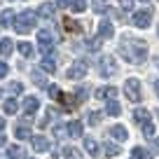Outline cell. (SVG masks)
I'll list each match as a JSON object with an SVG mask.
<instances>
[{
    "label": "cell",
    "instance_id": "cell-14",
    "mask_svg": "<svg viewBox=\"0 0 159 159\" xmlns=\"http://www.w3.org/2000/svg\"><path fill=\"white\" fill-rule=\"evenodd\" d=\"M38 108H40V101L35 98V96H26V98H24V110H26V115H35V112H38Z\"/></svg>",
    "mask_w": 159,
    "mask_h": 159
},
{
    "label": "cell",
    "instance_id": "cell-18",
    "mask_svg": "<svg viewBox=\"0 0 159 159\" xmlns=\"http://www.w3.org/2000/svg\"><path fill=\"white\" fill-rule=\"evenodd\" d=\"M66 131H68V136H73V138H80L82 136V122H68V126H66Z\"/></svg>",
    "mask_w": 159,
    "mask_h": 159
},
{
    "label": "cell",
    "instance_id": "cell-33",
    "mask_svg": "<svg viewBox=\"0 0 159 159\" xmlns=\"http://www.w3.org/2000/svg\"><path fill=\"white\" fill-rule=\"evenodd\" d=\"M87 119H89V124H91V126H98V124H101V119H103V115H101V112H89V117H87Z\"/></svg>",
    "mask_w": 159,
    "mask_h": 159
},
{
    "label": "cell",
    "instance_id": "cell-17",
    "mask_svg": "<svg viewBox=\"0 0 159 159\" xmlns=\"http://www.w3.org/2000/svg\"><path fill=\"white\" fill-rule=\"evenodd\" d=\"M134 119H136V124L143 126V124H148V122H150V112L145 108H136L134 110Z\"/></svg>",
    "mask_w": 159,
    "mask_h": 159
},
{
    "label": "cell",
    "instance_id": "cell-20",
    "mask_svg": "<svg viewBox=\"0 0 159 159\" xmlns=\"http://www.w3.org/2000/svg\"><path fill=\"white\" fill-rule=\"evenodd\" d=\"M7 159H24V148L21 145H7Z\"/></svg>",
    "mask_w": 159,
    "mask_h": 159
},
{
    "label": "cell",
    "instance_id": "cell-3",
    "mask_svg": "<svg viewBox=\"0 0 159 159\" xmlns=\"http://www.w3.org/2000/svg\"><path fill=\"white\" fill-rule=\"evenodd\" d=\"M38 42H40V49H42V56H56V35L52 33L49 28H42L38 33Z\"/></svg>",
    "mask_w": 159,
    "mask_h": 159
},
{
    "label": "cell",
    "instance_id": "cell-21",
    "mask_svg": "<svg viewBox=\"0 0 159 159\" xmlns=\"http://www.w3.org/2000/svg\"><path fill=\"white\" fill-rule=\"evenodd\" d=\"M12 52H14V42H12L10 38H2V40H0V54H2V56H10Z\"/></svg>",
    "mask_w": 159,
    "mask_h": 159
},
{
    "label": "cell",
    "instance_id": "cell-11",
    "mask_svg": "<svg viewBox=\"0 0 159 159\" xmlns=\"http://www.w3.org/2000/svg\"><path fill=\"white\" fill-rule=\"evenodd\" d=\"M38 14L42 16V19H54L56 16V5L54 2H42V5L38 7Z\"/></svg>",
    "mask_w": 159,
    "mask_h": 159
},
{
    "label": "cell",
    "instance_id": "cell-28",
    "mask_svg": "<svg viewBox=\"0 0 159 159\" xmlns=\"http://www.w3.org/2000/svg\"><path fill=\"white\" fill-rule=\"evenodd\" d=\"M30 77H33V82L38 87H47V80L42 77V70H33V73H30Z\"/></svg>",
    "mask_w": 159,
    "mask_h": 159
},
{
    "label": "cell",
    "instance_id": "cell-23",
    "mask_svg": "<svg viewBox=\"0 0 159 159\" xmlns=\"http://www.w3.org/2000/svg\"><path fill=\"white\" fill-rule=\"evenodd\" d=\"M16 47H19L21 56H26V59H30V56L35 54V47L30 45V42H26V40H24V42H19V45H16Z\"/></svg>",
    "mask_w": 159,
    "mask_h": 159
},
{
    "label": "cell",
    "instance_id": "cell-34",
    "mask_svg": "<svg viewBox=\"0 0 159 159\" xmlns=\"http://www.w3.org/2000/svg\"><path fill=\"white\" fill-rule=\"evenodd\" d=\"M143 136H145V138H154V124H152V122L143 124Z\"/></svg>",
    "mask_w": 159,
    "mask_h": 159
},
{
    "label": "cell",
    "instance_id": "cell-10",
    "mask_svg": "<svg viewBox=\"0 0 159 159\" xmlns=\"http://www.w3.org/2000/svg\"><path fill=\"white\" fill-rule=\"evenodd\" d=\"M30 145H33L35 152H47L49 150V140L45 136H30Z\"/></svg>",
    "mask_w": 159,
    "mask_h": 159
},
{
    "label": "cell",
    "instance_id": "cell-12",
    "mask_svg": "<svg viewBox=\"0 0 159 159\" xmlns=\"http://www.w3.org/2000/svg\"><path fill=\"white\" fill-rule=\"evenodd\" d=\"M14 136L19 140H24V138H30V124L26 122V119H21L19 124L14 126Z\"/></svg>",
    "mask_w": 159,
    "mask_h": 159
},
{
    "label": "cell",
    "instance_id": "cell-40",
    "mask_svg": "<svg viewBox=\"0 0 159 159\" xmlns=\"http://www.w3.org/2000/svg\"><path fill=\"white\" fill-rule=\"evenodd\" d=\"M119 7H122V10H131V7H134V0H119Z\"/></svg>",
    "mask_w": 159,
    "mask_h": 159
},
{
    "label": "cell",
    "instance_id": "cell-36",
    "mask_svg": "<svg viewBox=\"0 0 159 159\" xmlns=\"http://www.w3.org/2000/svg\"><path fill=\"white\" fill-rule=\"evenodd\" d=\"M101 47V38H96V40H87V49H91V52H96Z\"/></svg>",
    "mask_w": 159,
    "mask_h": 159
},
{
    "label": "cell",
    "instance_id": "cell-45",
    "mask_svg": "<svg viewBox=\"0 0 159 159\" xmlns=\"http://www.w3.org/2000/svg\"><path fill=\"white\" fill-rule=\"evenodd\" d=\"M5 124H7V122H5V117H0V134H2V129H5Z\"/></svg>",
    "mask_w": 159,
    "mask_h": 159
},
{
    "label": "cell",
    "instance_id": "cell-47",
    "mask_svg": "<svg viewBox=\"0 0 159 159\" xmlns=\"http://www.w3.org/2000/svg\"><path fill=\"white\" fill-rule=\"evenodd\" d=\"M140 2H148V0H140Z\"/></svg>",
    "mask_w": 159,
    "mask_h": 159
},
{
    "label": "cell",
    "instance_id": "cell-46",
    "mask_svg": "<svg viewBox=\"0 0 159 159\" xmlns=\"http://www.w3.org/2000/svg\"><path fill=\"white\" fill-rule=\"evenodd\" d=\"M154 94H157V98H159V80L154 82Z\"/></svg>",
    "mask_w": 159,
    "mask_h": 159
},
{
    "label": "cell",
    "instance_id": "cell-43",
    "mask_svg": "<svg viewBox=\"0 0 159 159\" xmlns=\"http://www.w3.org/2000/svg\"><path fill=\"white\" fill-rule=\"evenodd\" d=\"M5 145H7V138H5V136H2V134H0V150L5 148Z\"/></svg>",
    "mask_w": 159,
    "mask_h": 159
},
{
    "label": "cell",
    "instance_id": "cell-16",
    "mask_svg": "<svg viewBox=\"0 0 159 159\" xmlns=\"http://www.w3.org/2000/svg\"><path fill=\"white\" fill-rule=\"evenodd\" d=\"M110 136H112V138H117L119 143H122V140L129 138V131H126L122 124H115V126H110Z\"/></svg>",
    "mask_w": 159,
    "mask_h": 159
},
{
    "label": "cell",
    "instance_id": "cell-9",
    "mask_svg": "<svg viewBox=\"0 0 159 159\" xmlns=\"http://www.w3.org/2000/svg\"><path fill=\"white\" fill-rule=\"evenodd\" d=\"M59 101H61V105H63L66 112H73V110L77 108V103H80L75 94H59Z\"/></svg>",
    "mask_w": 159,
    "mask_h": 159
},
{
    "label": "cell",
    "instance_id": "cell-7",
    "mask_svg": "<svg viewBox=\"0 0 159 159\" xmlns=\"http://www.w3.org/2000/svg\"><path fill=\"white\" fill-rule=\"evenodd\" d=\"M87 70H89V68H87V61H75V63L68 68L66 75H68L70 80H82L87 75Z\"/></svg>",
    "mask_w": 159,
    "mask_h": 159
},
{
    "label": "cell",
    "instance_id": "cell-19",
    "mask_svg": "<svg viewBox=\"0 0 159 159\" xmlns=\"http://www.w3.org/2000/svg\"><path fill=\"white\" fill-rule=\"evenodd\" d=\"M14 10H5L2 12V14H0V26H2V28H7V26H12L14 24Z\"/></svg>",
    "mask_w": 159,
    "mask_h": 159
},
{
    "label": "cell",
    "instance_id": "cell-32",
    "mask_svg": "<svg viewBox=\"0 0 159 159\" xmlns=\"http://www.w3.org/2000/svg\"><path fill=\"white\" fill-rule=\"evenodd\" d=\"M7 89H10V94L19 96L21 91H24V84H21V82H10V87H7Z\"/></svg>",
    "mask_w": 159,
    "mask_h": 159
},
{
    "label": "cell",
    "instance_id": "cell-38",
    "mask_svg": "<svg viewBox=\"0 0 159 159\" xmlns=\"http://www.w3.org/2000/svg\"><path fill=\"white\" fill-rule=\"evenodd\" d=\"M66 134H68V131H66V126H61V124L54 126V136H56V138H63Z\"/></svg>",
    "mask_w": 159,
    "mask_h": 159
},
{
    "label": "cell",
    "instance_id": "cell-6",
    "mask_svg": "<svg viewBox=\"0 0 159 159\" xmlns=\"http://www.w3.org/2000/svg\"><path fill=\"white\" fill-rule=\"evenodd\" d=\"M131 21H134L136 28H150V24H152V12L150 10H138Z\"/></svg>",
    "mask_w": 159,
    "mask_h": 159
},
{
    "label": "cell",
    "instance_id": "cell-25",
    "mask_svg": "<svg viewBox=\"0 0 159 159\" xmlns=\"http://www.w3.org/2000/svg\"><path fill=\"white\" fill-rule=\"evenodd\" d=\"M105 112H108L110 117H117V115L122 112V108H119L117 101H108V105H105Z\"/></svg>",
    "mask_w": 159,
    "mask_h": 159
},
{
    "label": "cell",
    "instance_id": "cell-27",
    "mask_svg": "<svg viewBox=\"0 0 159 159\" xmlns=\"http://www.w3.org/2000/svg\"><path fill=\"white\" fill-rule=\"evenodd\" d=\"M134 159H152V152L145 148H134V154H131Z\"/></svg>",
    "mask_w": 159,
    "mask_h": 159
},
{
    "label": "cell",
    "instance_id": "cell-5",
    "mask_svg": "<svg viewBox=\"0 0 159 159\" xmlns=\"http://www.w3.org/2000/svg\"><path fill=\"white\" fill-rule=\"evenodd\" d=\"M124 94H126V98L134 101V103H138V101H140V82L136 77H129L124 82Z\"/></svg>",
    "mask_w": 159,
    "mask_h": 159
},
{
    "label": "cell",
    "instance_id": "cell-30",
    "mask_svg": "<svg viewBox=\"0 0 159 159\" xmlns=\"http://www.w3.org/2000/svg\"><path fill=\"white\" fill-rule=\"evenodd\" d=\"M103 152L108 154V157H115V154L119 152V145H117V143H105V145H103Z\"/></svg>",
    "mask_w": 159,
    "mask_h": 159
},
{
    "label": "cell",
    "instance_id": "cell-24",
    "mask_svg": "<svg viewBox=\"0 0 159 159\" xmlns=\"http://www.w3.org/2000/svg\"><path fill=\"white\" fill-rule=\"evenodd\" d=\"M2 110H5V115H14L16 110H19V103H16L14 98H5V103H2Z\"/></svg>",
    "mask_w": 159,
    "mask_h": 159
},
{
    "label": "cell",
    "instance_id": "cell-1",
    "mask_svg": "<svg viewBox=\"0 0 159 159\" xmlns=\"http://www.w3.org/2000/svg\"><path fill=\"white\" fill-rule=\"evenodd\" d=\"M119 56L129 63H143L148 59V42L131 35H122L119 40Z\"/></svg>",
    "mask_w": 159,
    "mask_h": 159
},
{
    "label": "cell",
    "instance_id": "cell-22",
    "mask_svg": "<svg viewBox=\"0 0 159 159\" xmlns=\"http://www.w3.org/2000/svg\"><path fill=\"white\" fill-rule=\"evenodd\" d=\"M84 150L91 154V157H98V143H96L94 138H89V136L84 138Z\"/></svg>",
    "mask_w": 159,
    "mask_h": 159
},
{
    "label": "cell",
    "instance_id": "cell-4",
    "mask_svg": "<svg viewBox=\"0 0 159 159\" xmlns=\"http://www.w3.org/2000/svg\"><path fill=\"white\" fill-rule=\"evenodd\" d=\"M115 73H117V61H115V56L103 54L98 59V75L101 77H112Z\"/></svg>",
    "mask_w": 159,
    "mask_h": 159
},
{
    "label": "cell",
    "instance_id": "cell-39",
    "mask_svg": "<svg viewBox=\"0 0 159 159\" xmlns=\"http://www.w3.org/2000/svg\"><path fill=\"white\" fill-rule=\"evenodd\" d=\"M63 157L75 159V157H77V150H75V148H66V150H63Z\"/></svg>",
    "mask_w": 159,
    "mask_h": 159
},
{
    "label": "cell",
    "instance_id": "cell-2",
    "mask_svg": "<svg viewBox=\"0 0 159 159\" xmlns=\"http://www.w3.org/2000/svg\"><path fill=\"white\" fill-rule=\"evenodd\" d=\"M35 24H38V14L30 12V10H26V12H21V14L14 16V24H12V26H14L16 33L26 35V33H30V30L35 28Z\"/></svg>",
    "mask_w": 159,
    "mask_h": 159
},
{
    "label": "cell",
    "instance_id": "cell-37",
    "mask_svg": "<svg viewBox=\"0 0 159 159\" xmlns=\"http://www.w3.org/2000/svg\"><path fill=\"white\" fill-rule=\"evenodd\" d=\"M47 94H49L52 98H59L61 91H59V87H56V84H47Z\"/></svg>",
    "mask_w": 159,
    "mask_h": 159
},
{
    "label": "cell",
    "instance_id": "cell-35",
    "mask_svg": "<svg viewBox=\"0 0 159 159\" xmlns=\"http://www.w3.org/2000/svg\"><path fill=\"white\" fill-rule=\"evenodd\" d=\"M94 12H96V14H108V12H110V7H105L103 2H101V0H96V2H94Z\"/></svg>",
    "mask_w": 159,
    "mask_h": 159
},
{
    "label": "cell",
    "instance_id": "cell-44",
    "mask_svg": "<svg viewBox=\"0 0 159 159\" xmlns=\"http://www.w3.org/2000/svg\"><path fill=\"white\" fill-rule=\"evenodd\" d=\"M152 148H154V152H159V138L152 140Z\"/></svg>",
    "mask_w": 159,
    "mask_h": 159
},
{
    "label": "cell",
    "instance_id": "cell-29",
    "mask_svg": "<svg viewBox=\"0 0 159 159\" xmlns=\"http://www.w3.org/2000/svg\"><path fill=\"white\" fill-rule=\"evenodd\" d=\"M63 26H66V30H70V33H77L80 28H82V26L77 24V21H73V19H68V16H66L63 19Z\"/></svg>",
    "mask_w": 159,
    "mask_h": 159
},
{
    "label": "cell",
    "instance_id": "cell-48",
    "mask_svg": "<svg viewBox=\"0 0 159 159\" xmlns=\"http://www.w3.org/2000/svg\"><path fill=\"white\" fill-rule=\"evenodd\" d=\"M30 159H33V157H30Z\"/></svg>",
    "mask_w": 159,
    "mask_h": 159
},
{
    "label": "cell",
    "instance_id": "cell-31",
    "mask_svg": "<svg viewBox=\"0 0 159 159\" xmlns=\"http://www.w3.org/2000/svg\"><path fill=\"white\" fill-rule=\"evenodd\" d=\"M75 96H77V101L82 103V101H87V96H89V89H87V87H77V89H75Z\"/></svg>",
    "mask_w": 159,
    "mask_h": 159
},
{
    "label": "cell",
    "instance_id": "cell-41",
    "mask_svg": "<svg viewBox=\"0 0 159 159\" xmlns=\"http://www.w3.org/2000/svg\"><path fill=\"white\" fill-rule=\"evenodd\" d=\"M7 73H10V66H7L5 61H0V77H5Z\"/></svg>",
    "mask_w": 159,
    "mask_h": 159
},
{
    "label": "cell",
    "instance_id": "cell-13",
    "mask_svg": "<svg viewBox=\"0 0 159 159\" xmlns=\"http://www.w3.org/2000/svg\"><path fill=\"white\" fill-rule=\"evenodd\" d=\"M42 73H56V56H42V63H40Z\"/></svg>",
    "mask_w": 159,
    "mask_h": 159
},
{
    "label": "cell",
    "instance_id": "cell-42",
    "mask_svg": "<svg viewBox=\"0 0 159 159\" xmlns=\"http://www.w3.org/2000/svg\"><path fill=\"white\" fill-rule=\"evenodd\" d=\"M54 5H56V7H63V10H66V7H70V0H56Z\"/></svg>",
    "mask_w": 159,
    "mask_h": 159
},
{
    "label": "cell",
    "instance_id": "cell-26",
    "mask_svg": "<svg viewBox=\"0 0 159 159\" xmlns=\"http://www.w3.org/2000/svg\"><path fill=\"white\" fill-rule=\"evenodd\" d=\"M70 10H73L75 14H82V12L87 10V0H70Z\"/></svg>",
    "mask_w": 159,
    "mask_h": 159
},
{
    "label": "cell",
    "instance_id": "cell-15",
    "mask_svg": "<svg viewBox=\"0 0 159 159\" xmlns=\"http://www.w3.org/2000/svg\"><path fill=\"white\" fill-rule=\"evenodd\" d=\"M112 35H115L112 24H110V21H101V26H98V38H101V40H108V38H112Z\"/></svg>",
    "mask_w": 159,
    "mask_h": 159
},
{
    "label": "cell",
    "instance_id": "cell-8",
    "mask_svg": "<svg viewBox=\"0 0 159 159\" xmlns=\"http://www.w3.org/2000/svg\"><path fill=\"white\" fill-rule=\"evenodd\" d=\"M119 94V89L117 87H98V89H96V98L98 101H115V96Z\"/></svg>",
    "mask_w": 159,
    "mask_h": 159
}]
</instances>
